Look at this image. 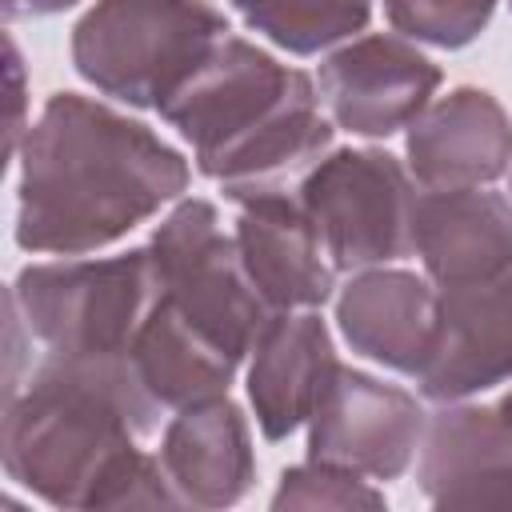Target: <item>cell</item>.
<instances>
[{"instance_id": "6da1fadb", "label": "cell", "mask_w": 512, "mask_h": 512, "mask_svg": "<svg viewBox=\"0 0 512 512\" xmlns=\"http://www.w3.org/2000/svg\"><path fill=\"white\" fill-rule=\"evenodd\" d=\"M160 412L132 356L44 352L24 388L4 396V472L52 508H180L160 456L136 448Z\"/></svg>"}, {"instance_id": "7a4b0ae2", "label": "cell", "mask_w": 512, "mask_h": 512, "mask_svg": "<svg viewBox=\"0 0 512 512\" xmlns=\"http://www.w3.org/2000/svg\"><path fill=\"white\" fill-rule=\"evenodd\" d=\"M16 156V244L52 256L116 244L180 200L192 176L148 124L80 92H52Z\"/></svg>"}, {"instance_id": "3957f363", "label": "cell", "mask_w": 512, "mask_h": 512, "mask_svg": "<svg viewBox=\"0 0 512 512\" xmlns=\"http://www.w3.org/2000/svg\"><path fill=\"white\" fill-rule=\"evenodd\" d=\"M164 284L152 248L108 260L28 264L8 288L24 332L52 356H132Z\"/></svg>"}, {"instance_id": "277c9868", "label": "cell", "mask_w": 512, "mask_h": 512, "mask_svg": "<svg viewBox=\"0 0 512 512\" xmlns=\"http://www.w3.org/2000/svg\"><path fill=\"white\" fill-rule=\"evenodd\" d=\"M220 36L212 0H96L72 28V68L128 108H160Z\"/></svg>"}, {"instance_id": "5b68a950", "label": "cell", "mask_w": 512, "mask_h": 512, "mask_svg": "<svg viewBox=\"0 0 512 512\" xmlns=\"http://www.w3.org/2000/svg\"><path fill=\"white\" fill-rule=\"evenodd\" d=\"M308 96H316L312 76L228 32L160 100L156 112L192 144L200 176L212 180L240 144Z\"/></svg>"}, {"instance_id": "8992f818", "label": "cell", "mask_w": 512, "mask_h": 512, "mask_svg": "<svg viewBox=\"0 0 512 512\" xmlns=\"http://www.w3.org/2000/svg\"><path fill=\"white\" fill-rule=\"evenodd\" d=\"M148 248L160 268L164 300H172L232 356H252L276 308L252 284L236 236L220 228L216 204L200 196L176 200V208L156 224Z\"/></svg>"}, {"instance_id": "52a82bcc", "label": "cell", "mask_w": 512, "mask_h": 512, "mask_svg": "<svg viewBox=\"0 0 512 512\" xmlns=\"http://www.w3.org/2000/svg\"><path fill=\"white\" fill-rule=\"evenodd\" d=\"M416 188L384 148H336L300 184V204L316 224L336 272H368L412 252Z\"/></svg>"}, {"instance_id": "ba28073f", "label": "cell", "mask_w": 512, "mask_h": 512, "mask_svg": "<svg viewBox=\"0 0 512 512\" xmlns=\"http://www.w3.org/2000/svg\"><path fill=\"white\" fill-rule=\"evenodd\" d=\"M428 428L420 400L372 372L336 364L316 412L308 416V460L396 480L408 472Z\"/></svg>"}, {"instance_id": "9c48e42d", "label": "cell", "mask_w": 512, "mask_h": 512, "mask_svg": "<svg viewBox=\"0 0 512 512\" xmlns=\"http://www.w3.org/2000/svg\"><path fill=\"white\" fill-rule=\"evenodd\" d=\"M440 88V68L408 36L372 32L336 48L320 64V100L332 112V124L384 140L408 128Z\"/></svg>"}, {"instance_id": "30bf717a", "label": "cell", "mask_w": 512, "mask_h": 512, "mask_svg": "<svg viewBox=\"0 0 512 512\" xmlns=\"http://www.w3.org/2000/svg\"><path fill=\"white\" fill-rule=\"evenodd\" d=\"M512 380V268L476 284L440 288L436 336L416 384L428 400L452 404Z\"/></svg>"}, {"instance_id": "8fae6325", "label": "cell", "mask_w": 512, "mask_h": 512, "mask_svg": "<svg viewBox=\"0 0 512 512\" xmlns=\"http://www.w3.org/2000/svg\"><path fill=\"white\" fill-rule=\"evenodd\" d=\"M416 480L436 508H512V424L500 404L452 400L432 412Z\"/></svg>"}, {"instance_id": "7c38bea8", "label": "cell", "mask_w": 512, "mask_h": 512, "mask_svg": "<svg viewBox=\"0 0 512 512\" xmlns=\"http://www.w3.org/2000/svg\"><path fill=\"white\" fill-rule=\"evenodd\" d=\"M404 152L428 192L488 188L512 168V116L492 92L460 84L408 124Z\"/></svg>"}, {"instance_id": "4fadbf2b", "label": "cell", "mask_w": 512, "mask_h": 512, "mask_svg": "<svg viewBox=\"0 0 512 512\" xmlns=\"http://www.w3.org/2000/svg\"><path fill=\"white\" fill-rule=\"evenodd\" d=\"M236 248L252 284L276 312L320 308L332 300L336 264L300 200L264 196L240 204Z\"/></svg>"}, {"instance_id": "5bb4252c", "label": "cell", "mask_w": 512, "mask_h": 512, "mask_svg": "<svg viewBox=\"0 0 512 512\" xmlns=\"http://www.w3.org/2000/svg\"><path fill=\"white\" fill-rule=\"evenodd\" d=\"M336 364L332 332L316 308L272 316L248 364V404L264 440H288L316 412Z\"/></svg>"}, {"instance_id": "9a60e30c", "label": "cell", "mask_w": 512, "mask_h": 512, "mask_svg": "<svg viewBox=\"0 0 512 512\" xmlns=\"http://www.w3.org/2000/svg\"><path fill=\"white\" fill-rule=\"evenodd\" d=\"M440 292L404 268L356 272L336 296L340 336L356 356H368L400 376H416L432 352Z\"/></svg>"}, {"instance_id": "2e32d148", "label": "cell", "mask_w": 512, "mask_h": 512, "mask_svg": "<svg viewBox=\"0 0 512 512\" xmlns=\"http://www.w3.org/2000/svg\"><path fill=\"white\" fill-rule=\"evenodd\" d=\"M160 464L180 508H228L256 480L252 432L228 396L180 408L160 440Z\"/></svg>"}, {"instance_id": "e0dca14e", "label": "cell", "mask_w": 512, "mask_h": 512, "mask_svg": "<svg viewBox=\"0 0 512 512\" xmlns=\"http://www.w3.org/2000/svg\"><path fill=\"white\" fill-rule=\"evenodd\" d=\"M412 252L436 288L476 284L512 268V200L488 188H444L416 200Z\"/></svg>"}, {"instance_id": "ac0fdd59", "label": "cell", "mask_w": 512, "mask_h": 512, "mask_svg": "<svg viewBox=\"0 0 512 512\" xmlns=\"http://www.w3.org/2000/svg\"><path fill=\"white\" fill-rule=\"evenodd\" d=\"M132 364L144 380V388L164 408H192L200 400L228 396L236 368L244 364L232 356L220 340H212L204 328H196L172 300L160 296L148 324L140 328L132 344Z\"/></svg>"}, {"instance_id": "d6986e66", "label": "cell", "mask_w": 512, "mask_h": 512, "mask_svg": "<svg viewBox=\"0 0 512 512\" xmlns=\"http://www.w3.org/2000/svg\"><path fill=\"white\" fill-rule=\"evenodd\" d=\"M248 28L272 40L292 56H316L344 40L372 20V0H260L244 12Z\"/></svg>"}, {"instance_id": "ffe728a7", "label": "cell", "mask_w": 512, "mask_h": 512, "mask_svg": "<svg viewBox=\"0 0 512 512\" xmlns=\"http://www.w3.org/2000/svg\"><path fill=\"white\" fill-rule=\"evenodd\" d=\"M496 0H384L388 24L432 48H468L492 20Z\"/></svg>"}, {"instance_id": "44dd1931", "label": "cell", "mask_w": 512, "mask_h": 512, "mask_svg": "<svg viewBox=\"0 0 512 512\" xmlns=\"http://www.w3.org/2000/svg\"><path fill=\"white\" fill-rule=\"evenodd\" d=\"M276 512L288 508H336V512H356V508H384V492L372 488L360 472L336 468V464H296L280 472L276 496H272Z\"/></svg>"}, {"instance_id": "7402d4cb", "label": "cell", "mask_w": 512, "mask_h": 512, "mask_svg": "<svg viewBox=\"0 0 512 512\" xmlns=\"http://www.w3.org/2000/svg\"><path fill=\"white\" fill-rule=\"evenodd\" d=\"M8 72H12V120H8V156H16L20 152V132H28L24 124H20V108H24V88H20V80H24V72H20V52H16V44L8 40Z\"/></svg>"}, {"instance_id": "603a6c76", "label": "cell", "mask_w": 512, "mask_h": 512, "mask_svg": "<svg viewBox=\"0 0 512 512\" xmlns=\"http://www.w3.org/2000/svg\"><path fill=\"white\" fill-rule=\"evenodd\" d=\"M80 0H4V20H32V16H56Z\"/></svg>"}, {"instance_id": "cb8c5ba5", "label": "cell", "mask_w": 512, "mask_h": 512, "mask_svg": "<svg viewBox=\"0 0 512 512\" xmlns=\"http://www.w3.org/2000/svg\"><path fill=\"white\" fill-rule=\"evenodd\" d=\"M500 412H504V420H508V424H512V392H508V396H504V400H500Z\"/></svg>"}, {"instance_id": "d4e9b609", "label": "cell", "mask_w": 512, "mask_h": 512, "mask_svg": "<svg viewBox=\"0 0 512 512\" xmlns=\"http://www.w3.org/2000/svg\"><path fill=\"white\" fill-rule=\"evenodd\" d=\"M228 4H236V8H240V12H248V8H256V4H260V0H228Z\"/></svg>"}, {"instance_id": "484cf974", "label": "cell", "mask_w": 512, "mask_h": 512, "mask_svg": "<svg viewBox=\"0 0 512 512\" xmlns=\"http://www.w3.org/2000/svg\"><path fill=\"white\" fill-rule=\"evenodd\" d=\"M508 192H512V188H508Z\"/></svg>"}]
</instances>
